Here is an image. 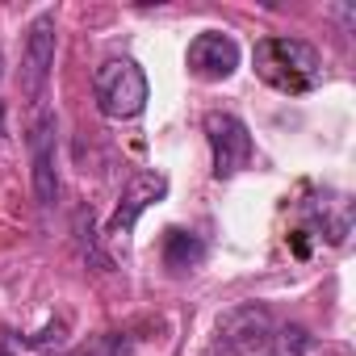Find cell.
<instances>
[{
    "mask_svg": "<svg viewBox=\"0 0 356 356\" xmlns=\"http://www.w3.org/2000/svg\"><path fill=\"white\" fill-rule=\"evenodd\" d=\"M252 63L256 76L285 97H306L323 84V55L302 38H260Z\"/></svg>",
    "mask_w": 356,
    "mask_h": 356,
    "instance_id": "cell-1",
    "label": "cell"
},
{
    "mask_svg": "<svg viewBox=\"0 0 356 356\" xmlns=\"http://www.w3.org/2000/svg\"><path fill=\"white\" fill-rule=\"evenodd\" d=\"M92 97H97V109L113 122H130L147 109V76L134 59H105L92 76Z\"/></svg>",
    "mask_w": 356,
    "mask_h": 356,
    "instance_id": "cell-2",
    "label": "cell"
},
{
    "mask_svg": "<svg viewBox=\"0 0 356 356\" xmlns=\"http://www.w3.org/2000/svg\"><path fill=\"white\" fill-rule=\"evenodd\" d=\"M268 339H273V318H268L264 306L252 302V306H235V310H227L218 318L214 339H210V348L202 356H252Z\"/></svg>",
    "mask_w": 356,
    "mask_h": 356,
    "instance_id": "cell-3",
    "label": "cell"
},
{
    "mask_svg": "<svg viewBox=\"0 0 356 356\" xmlns=\"http://www.w3.org/2000/svg\"><path fill=\"white\" fill-rule=\"evenodd\" d=\"M202 130H206V143H210V155H214V176L218 181H231V176H239L252 163L256 143H252V130L235 113L214 109V113H206Z\"/></svg>",
    "mask_w": 356,
    "mask_h": 356,
    "instance_id": "cell-4",
    "label": "cell"
},
{
    "mask_svg": "<svg viewBox=\"0 0 356 356\" xmlns=\"http://www.w3.org/2000/svg\"><path fill=\"white\" fill-rule=\"evenodd\" d=\"M55 51H59V34H55V13H38L30 22L26 47H22V97L26 101H42L47 84H51V67H55Z\"/></svg>",
    "mask_w": 356,
    "mask_h": 356,
    "instance_id": "cell-5",
    "label": "cell"
},
{
    "mask_svg": "<svg viewBox=\"0 0 356 356\" xmlns=\"http://www.w3.org/2000/svg\"><path fill=\"white\" fill-rule=\"evenodd\" d=\"M55 113L42 109L30 126V181L38 206H55L59 197V155H55Z\"/></svg>",
    "mask_w": 356,
    "mask_h": 356,
    "instance_id": "cell-6",
    "label": "cell"
},
{
    "mask_svg": "<svg viewBox=\"0 0 356 356\" xmlns=\"http://www.w3.org/2000/svg\"><path fill=\"white\" fill-rule=\"evenodd\" d=\"M185 67H189V76H197L206 84L231 80L239 72V42L222 30H202L185 51Z\"/></svg>",
    "mask_w": 356,
    "mask_h": 356,
    "instance_id": "cell-7",
    "label": "cell"
},
{
    "mask_svg": "<svg viewBox=\"0 0 356 356\" xmlns=\"http://www.w3.org/2000/svg\"><path fill=\"white\" fill-rule=\"evenodd\" d=\"M163 193H168V176H163V172H138L134 181L122 189L118 210H113L109 222H105V235H109V239L130 235L134 222L147 214V206H151V202H163Z\"/></svg>",
    "mask_w": 356,
    "mask_h": 356,
    "instance_id": "cell-8",
    "label": "cell"
},
{
    "mask_svg": "<svg viewBox=\"0 0 356 356\" xmlns=\"http://www.w3.org/2000/svg\"><path fill=\"white\" fill-rule=\"evenodd\" d=\"M202 260H206L202 235L181 231V227H172V231L163 235V264H168L172 273H193V268H202Z\"/></svg>",
    "mask_w": 356,
    "mask_h": 356,
    "instance_id": "cell-9",
    "label": "cell"
},
{
    "mask_svg": "<svg viewBox=\"0 0 356 356\" xmlns=\"http://www.w3.org/2000/svg\"><path fill=\"white\" fill-rule=\"evenodd\" d=\"M0 143H5V105H0Z\"/></svg>",
    "mask_w": 356,
    "mask_h": 356,
    "instance_id": "cell-10",
    "label": "cell"
},
{
    "mask_svg": "<svg viewBox=\"0 0 356 356\" xmlns=\"http://www.w3.org/2000/svg\"><path fill=\"white\" fill-rule=\"evenodd\" d=\"M0 76H5V59H0Z\"/></svg>",
    "mask_w": 356,
    "mask_h": 356,
    "instance_id": "cell-11",
    "label": "cell"
}]
</instances>
